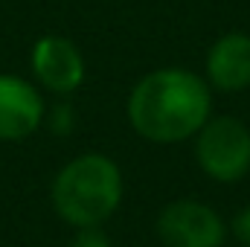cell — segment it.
<instances>
[{
    "mask_svg": "<svg viewBox=\"0 0 250 247\" xmlns=\"http://www.w3.org/2000/svg\"><path fill=\"white\" fill-rule=\"evenodd\" d=\"M157 236L166 247H221L224 221L198 201H175L157 218Z\"/></svg>",
    "mask_w": 250,
    "mask_h": 247,
    "instance_id": "277c9868",
    "label": "cell"
},
{
    "mask_svg": "<svg viewBox=\"0 0 250 247\" xmlns=\"http://www.w3.org/2000/svg\"><path fill=\"white\" fill-rule=\"evenodd\" d=\"M195 157L198 166L221 181H239L250 172V131L245 123L233 120V117H218V120H207L198 131V143H195Z\"/></svg>",
    "mask_w": 250,
    "mask_h": 247,
    "instance_id": "3957f363",
    "label": "cell"
},
{
    "mask_svg": "<svg viewBox=\"0 0 250 247\" xmlns=\"http://www.w3.org/2000/svg\"><path fill=\"white\" fill-rule=\"evenodd\" d=\"M128 120L151 143L187 140L209 120V90L189 70H154L131 90Z\"/></svg>",
    "mask_w": 250,
    "mask_h": 247,
    "instance_id": "6da1fadb",
    "label": "cell"
},
{
    "mask_svg": "<svg viewBox=\"0 0 250 247\" xmlns=\"http://www.w3.org/2000/svg\"><path fill=\"white\" fill-rule=\"evenodd\" d=\"M233 233L245 247H250V206H245L236 218H233Z\"/></svg>",
    "mask_w": 250,
    "mask_h": 247,
    "instance_id": "9c48e42d",
    "label": "cell"
},
{
    "mask_svg": "<svg viewBox=\"0 0 250 247\" xmlns=\"http://www.w3.org/2000/svg\"><path fill=\"white\" fill-rule=\"evenodd\" d=\"M70 247H111V242L99 227H82Z\"/></svg>",
    "mask_w": 250,
    "mask_h": 247,
    "instance_id": "ba28073f",
    "label": "cell"
},
{
    "mask_svg": "<svg viewBox=\"0 0 250 247\" xmlns=\"http://www.w3.org/2000/svg\"><path fill=\"white\" fill-rule=\"evenodd\" d=\"M41 120L44 102L38 90L18 76H0V140H23Z\"/></svg>",
    "mask_w": 250,
    "mask_h": 247,
    "instance_id": "8992f818",
    "label": "cell"
},
{
    "mask_svg": "<svg viewBox=\"0 0 250 247\" xmlns=\"http://www.w3.org/2000/svg\"><path fill=\"white\" fill-rule=\"evenodd\" d=\"M207 76L227 93L250 87V35L230 32L218 38L207 56Z\"/></svg>",
    "mask_w": 250,
    "mask_h": 247,
    "instance_id": "52a82bcc",
    "label": "cell"
},
{
    "mask_svg": "<svg viewBox=\"0 0 250 247\" xmlns=\"http://www.w3.org/2000/svg\"><path fill=\"white\" fill-rule=\"evenodd\" d=\"M32 73L53 93H73L84 79V62L73 41L59 35H44L32 47Z\"/></svg>",
    "mask_w": 250,
    "mask_h": 247,
    "instance_id": "5b68a950",
    "label": "cell"
},
{
    "mask_svg": "<svg viewBox=\"0 0 250 247\" xmlns=\"http://www.w3.org/2000/svg\"><path fill=\"white\" fill-rule=\"evenodd\" d=\"M123 198V175L105 154H82L70 160L53 184V206L67 224L96 227Z\"/></svg>",
    "mask_w": 250,
    "mask_h": 247,
    "instance_id": "7a4b0ae2",
    "label": "cell"
}]
</instances>
